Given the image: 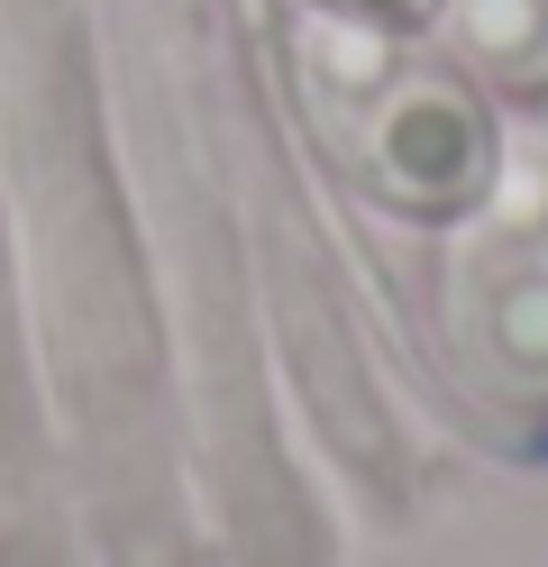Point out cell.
Instances as JSON below:
<instances>
[{
    "instance_id": "1",
    "label": "cell",
    "mask_w": 548,
    "mask_h": 567,
    "mask_svg": "<svg viewBox=\"0 0 548 567\" xmlns=\"http://www.w3.org/2000/svg\"><path fill=\"white\" fill-rule=\"evenodd\" d=\"M375 156H384V184H393L402 202H457V193L475 184V165H485V137H475L466 92L412 83V92L384 111Z\"/></svg>"
},
{
    "instance_id": "2",
    "label": "cell",
    "mask_w": 548,
    "mask_h": 567,
    "mask_svg": "<svg viewBox=\"0 0 548 567\" xmlns=\"http://www.w3.org/2000/svg\"><path fill=\"white\" fill-rule=\"evenodd\" d=\"M457 38L494 74H548V0H457Z\"/></svg>"
},
{
    "instance_id": "3",
    "label": "cell",
    "mask_w": 548,
    "mask_h": 567,
    "mask_svg": "<svg viewBox=\"0 0 548 567\" xmlns=\"http://www.w3.org/2000/svg\"><path fill=\"white\" fill-rule=\"evenodd\" d=\"M302 47H311V74L339 83V92H375L384 64H393V47L375 38V19H365V28H311Z\"/></svg>"
},
{
    "instance_id": "4",
    "label": "cell",
    "mask_w": 548,
    "mask_h": 567,
    "mask_svg": "<svg viewBox=\"0 0 548 567\" xmlns=\"http://www.w3.org/2000/svg\"><path fill=\"white\" fill-rule=\"evenodd\" d=\"M438 10V0H356V19H375V28H402V19H421Z\"/></svg>"
}]
</instances>
